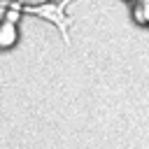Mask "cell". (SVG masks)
Wrapping results in <instances>:
<instances>
[{"label":"cell","mask_w":149,"mask_h":149,"mask_svg":"<svg viewBox=\"0 0 149 149\" xmlns=\"http://www.w3.org/2000/svg\"><path fill=\"white\" fill-rule=\"evenodd\" d=\"M14 42H16V26L2 21V23H0V47L7 49V47H12Z\"/></svg>","instance_id":"1"},{"label":"cell","mask_w":149,"mask_h":149,"mask_svg":"<svg viewBox=\"0 0 149 149\" xmlns=\"http://www.w3.org/2000/svg\"><path fill=\"white\" fill-rule=\"evenodd\" d=\"M5 21L16 26V21H19V9H14V7H7V12H5Z\"/></svg>","instance_id":"2"},{"label":"cell","mask_w":149,"mask_h":149,"mask_svg":"<svg viewBox=\"0 0 149 149\" xmlns=\"http://www.w3.org/2000/svg\"><path fill=\"white\" fill-rule=\"evenodd\" d=\"M137 2H147V0H137Z\"/></svg>","instance_id":"3"}]
</instances>
